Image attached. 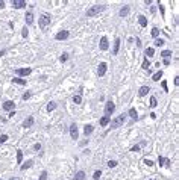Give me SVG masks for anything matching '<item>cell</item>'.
I'll return each instance as SVG.
<instances>
[{
  "instance_id": "cell-39",
  "label": "cell",
  "mask_w": 179,
  "mask_h": 180,
  "mask_svg": "<svg viewBox=\"0 0 179 180\" xmlns=\"http://www.w3.org/2000/svg\"><path fill=\"white\" fill-rule=\"evenodd\" d=\"M21 35L24 36V38H26V36L29 35V30H27V27H23V30H21Z\"/></svg>"
},
{
  "instance_id": "cell-44",
  "label": "cell",
  "mask_w": 179,
  "mask_h": 180,
  "mask_svg": "<svg viewBox=\"0 0 179 180\" xmlns=\"http://www.w3.org/2000/svg\"><path fill=\"white\" fill-rule=\"evenodd\" d=\"M131 150H132V151H138V150H140V145H134Z\"/></svg>"
},
{
  "instance_id": "cell-34",
  "label": "cell",
  "mask_w": 179,
  "mask_h": 180,
  "mask_svg": "<svg viewBox=\"0 0 179 180\" xmlns=\"http://www.w3.org/2000/svg\"><path fill=\"white\" fill-rule=\"evenodd\" d=\"M161 55H163V56H164V58L167 59V58H169V56H171V50H164V52H163V53H161Z\"/></svg>"
},
{
  "instance_id": "cell-20",
  "label": "cell",
  "mask_w": 179,
  "mask_h": 180,
  "mask_svg": "<svg viewBox=\"0 0 179 180\" xmlns=\"http://www.w3.org/2000/svg\"><path fill=\"white\" fill-rule=\"evenodd\" d=\"M158 164H159V166H163V165H170V162H169V159H167V157L159 156V157H158Z\"/></svg>"
},
{
  "instance_id": "cell-1",
  "label": "cell",
  "mask_w": 179,
  "mask_h": 180,
  "mask_svg": "<svg viewBox=\"0 0 179 180\" xmlns=\"http://www.w3.org/2000/svg\"><path fill=\"white\" fill-rule=\"evenodd\" d=\"M105 9H106L105 5H94V6H91L88 11H86V15H88V17H94V15H97L99 12H102V11H105Z\"/></svg>"
},
{
  "instance_id": "cell-8",
  "label": "cell",
  "mask_w": 179,
  "mask_h": 180,
  "mask_svg": "<svg viewBox=\"0 0 179 180\" xmlns=\"http://www.w3.org/2000/svg\"><path fill=\"white\" fill-rule=\"evenodd\" d=\"M14 73H15L17 76H29L32 73V70L31 68H17Z\"/></svg>"
},
{
  "instance_id": "cell-38",
  "label": "cell",
  "mask_w": 179,
  "mask_h": 180,
  "mask_svg": "<svg viewBox=\"0 0 179 180\" xmlns=\"http://www.w3.org/2000/svg\"><path fill=\"white\" fill-rule=\"evenodd\" d=\"M46 179H47V171H43V173H41V176H39V179H38V180H46Z\"/></svg>"
},
{
  "instance_id": "cell-10",
  "label": "cell",
  "mask_w": 179,
  "mask_h": 180,
  "mask_svg": "<svg viewBox=\"0 0 179 180\" xmlns=\"http://www.w3.org/2000/svg\"><path fill=\"white\" fill-rule=\"evenodd\" d=\"M70 136H71L73 139H78L79 130H78V126H76V124H71V126H70Z\"/></svg>"
},
{
  "instance_id": "cell-49",
  "label": "cell",
  "mask_w": 179,
  "mask_h": 180,
  "mask_svg": "<svg viewBox=\"0 0 179 180\" xmlns=\"http://www.w3.org/2000/svg\"><path fill=\"white\" fill-rule=\"evenodd\" d=\"M5 53H6V52H5V50H2V52H0V56H3Z\"/></svg>"
},
{
  "instance_id": "cell-36",
  "label": "cell",
  "mask_w": 179,
  "mask_h": 180,
  "mask_svg": "<svg viewBox=\"0 0 179 180\" xmlns=\"http://www.w3.org/2000/svg\"><path fill=\"white\" fill-rule=\"evenodd\" d=\"M163 44H164V39H155V46H158V47H161V46H163Z\"/></svg>"
},
{
  "instance_id": "cell-11",
  "label": "cell",
  "mask_w": 179,
  "mask_h": 180,
  "mask_svg": "<svg viewBox=\"0 0 179 180\" xmlns=\"http://www.w3.org/2000/svg\"><path fill=\"white\" fill-rule=\"evenodd\" d=\"M14 109H15V103L12 100H8L3 103V111H14Z\"/></svg>"
},
{
  "instance_id": "cell-27",
  "label": "cell",
  "mask_w": 179,
  "mask_h": 180,
  "mask_svg": "<svg viewBox=\"0 0 179 180\" xmlns=\"http://www.w3.org/2000/svg\"><path fill=\"white\" fill-rule=\"evenodd\" d=\"M17 162H18V164L23 162V151L21 150H17Z\"/></svg>"
},
{
  "instance_id": "cell-42",
  "label": "cell",
  "mask_w": 179,
  "mask_h": 180,
  "mask_svg": "<svg viewBox=\"0 0 179 180\" xmlns=\"http://www.w3.org/2000/svg\"><path fill=\"white\" fill-rule=\"evenodd\" d=\"M161 86H163V89L165 92H169V88H167V82L165 80H163V83H161Z\"/></svg>"
},
{
  "instance_id": "cell-6",
  "label": "cell",
  "mask_w": 179,
  "mask_h": 180,
  "mask_svg": "<svg viewBox=\"0 0 179 180\" xmlns=\"http://www.w3.org/2000/svg\"><path fill=\"white\" fill-rule=\"evenodd\" d=\"M106 68H108L106 62H100V64H99V68H97V76H99V77L105 76V73H106Z\"/></svg>"
},
{
  "instance_id": "cell-7",
  "label": "cell",
  "mask_w": 179,
  "mask_h": 180,
  "mask_svg": "<svg viewBox=\"0 0 179 180\" xmlns=\"http://www.w3.org/2000/svg\"><path fill=\"white\" fill-rule=\"evenodd\" d=\"M99 47H100V50H108L109 48V41H108V38L106 36H102L100 38V44H99Z\"/></svg>"
},
{
  "instance_id": "cell-45",
  "label": "cell",
  "mask_w": 179,
  "mask_h": 180,
  "mask_svg": "<svg viewBox=\"0 0 179 180\" xmlns=\"http://www.w3.org/2000/svg\"><path fill=\"white\" fill-rule=\"evenodd\" d=\"M33 148H35V150H39V148H41V144H35V145H33Z\"/></svg>"
},
{
  "instance_id": "cell-13",
  "label": "cell",
  "mask_w": 179,
  "mask_h": 180,
  "mask_svg": "<svg viewBox=\"0 0 179 180\" xmlns=\"http://www.w3.org/2000/svg\"><path fill=\"white\" fill-rule=\"evenodd\" d=\"M33 121H35V120H33V117H27L26 120L23 121V127H24V129H29V127L33 124Z\"/></svg>"
},
{
  "instance_id": "cell-14",
  "label": "cell",
  "mask_w": 179,
  "mask_h": 180,
  "mask_svg": "<svg viewBox=\"0 0 179 180\" xmlns=\"http://www.w3.org/2000/svg\"><path fill=\"white\" fill-rule=\"evenodd\" d=\"M118 48H120V38H115L114 39V47H112V55H117Z\"/></svg>"
},
{
  "instance_id": "cell-41",
  "label": "cell",
  "mask_w": 179,
  "mask_h": 180,
  "mask_svg": "<svg viewBox=\"0 0 179 180\" xmlns=\"http://www.w3.org/2000/svg\"><path fill=\"white\" fill-rule=\"evenodd\" d=\"M5 141H8V135H2L0 136V144H3Z\"/></svg>"
},
{
  "instance_id": "cell-23",
  "label": "cell",
  "mask_w": 179,
  "mask_h": 180,
  "mask_svg": "<svg viewBox=\"0 0 179 180\" xmlns=\"http://www.w3.org/2000/svg\"><path fill=\"white\" fill-rule=\"evenodd\" d=\"M129 115H131V118H132V120H137V118H138V114H137V111H135V108H131L129 109Z\"/></svg>"
},
{
  "instance_id": "cell-30",
  "label": "cell",
  "mask_w": 179,
  "mask_h": 180,
  "mask_svg": "<svg viewBox=\"0 0 179 180\" xmlns=\"http://www.w3.org/2000/svg\"><path fill=\"white\" fill-rule=\"evenodd\" d=\"M150 106H152V108H156V106H158L156 97H150Z\"/></svg>"
},
{
  "instance_id": "cell-19",
  "label": "cell",
  "mask_w": 179,
  "mask_h": 180,
  "mask_svg": "<svg viewBox=\"0 0 179 180\" xmlns=\"http://www.w3.org/2000/svg\"><path fill=\"white\" fill-rule=\"evenodd\" d=\"M138 23H140L141 27H146L147 26V18L144 15H138Z\"/></svg>"
},
{
  "instance_id": "cell-18",
  "label": "cell",
  "mask_w": 179,
  "mask_h": 180,
  "mask_svg": "<svg viewBox=\"0 0 179 180\" xmlns=\"http://www.w3.org/2000/svg\"><path fill=\"white\" fill-rule=\"evenodd\" d=\"M12 83H15V85H21V86H26V80H24V79H20V77H14V79H12Z\"/></svg>"
},
{
  "instance_id": "cell-21",
  "label": "cell",
  "mask_w": 179,
  "mask_h": 180,
  "mask_svg": "<svg viewBox=\"0 0 179 180\" xmlns=\"http://www.w3.org/2000/svg\"><path fill=\"white\" fill-rule=\"evenodd\" d=\"M73 180H85V173L84 171H78L76 174H74Z\"/></svg>"
},
{
  "instance_id": "cell-35",
  "label": "cell",
  "mask_w": 179,
  "mask_h": 180,
  "mask_svg": "<svg viewBox=\"0 0 179 180\" xmlns=\"http://www.w3.org/2000/svg\"><path fill=\"white\" fill-rule=\"evenodd\" d=\"M67 59H68V53H62V55H61V58H59L61 62H65Z\"/></svg>"
},
{
  "instance_id": "cell-50",
  "label": "cell",
  "mask_w": 179,
  "mask_h": 180,
  "mask_svg": "<svg viewBox=\"0 0 179 180\" xmlns=\"http://www.w3.org/2000/svg\"><path fill=\"white\" fill-rule=\"evenodd\" d=\"M9 180H20L18 177H12V179H9Z\"/></svg>"
},
{
  "instance_id": "cell-28",
  "label": "cell",
  "mask_w": 179,
  "mask_h": 180,
  "mask_svg": "<svg viewBox=\"0 0 179 180\" xmlns=\"http://www.w3.org/2000/svg\"><path fill=\"white\" fill-rule=\"evenodd\" d=\"M73 102L76 103V104H80V103H82V97H80V94L74 95V97H73Z\"/></svg>"
},
{
  "instance_id": "cell-17",
  "label": "cell",
  "mask_w": 179,
  "mask_h": 180,
  "mask_svg": "<svg viewBox=\"0 0 179 180\" xmlns=\"http://www.w3.org/2000/svg\"><path fill=\"white\" fill-rule=\"evenodd\" d=\"M109 123H111V120H109V117H102L100 118V121H99V124L102 126V127H106Z\"/></svg>"
},
{
  "instance_id": "cell-12",
  "label": "cell",
  "mask_w": 179,
  "mask_h": 180,
  "mask_svg": "<svg viewBox=\"0 0 179 180\" xmlns=\"http://www.w3.org/2000/svg\"><path fill=\"white\" fill-rule=\"evenodd\" d=\"M149 92H150V88L149 86H141L138 89V95H140V97H144V95H147Z\"/></svg>"
},
{
  "instance_id": "cell-2",
  "label": "cell",
  "mask_w": 179,
  "mask_h": 180,
  "mask_svg": "<svg viewBox=\"0 0 179 180\" xmlns=\"http://www.w3.org/2000/svg\"><path fill=\"white\" fill-rule=\"evenodd\" d=\"M38 24H39V27H41V30H46L49 27V24H50V15L49 14H43L41 17H39V20H38Z\"/></svg>"
},
{
  "instance_id": "cell-26",
  "label": "cell",
  "mask_w": 179,
  "mask_h": 180,
  "mask_svg": "<svg viewBox=\"0 0 179 180\" xmlns=\"http://www.w3.org/2000/svg\"><path fill=\"white\" fill-rule=\"evenodd\" d=\"M56 106H58V104H56V102H50V103L47 104V111H49V112L55 111V109H56Z\"/></svg>"
},
{
  "instance_id": "cell-48",
  "label": "cell",
  "mask_w": 179,
  "mask_h": 180,
  "mask_svg": "<svg viewBox=\"0 0 179 180\" xmlns=\"http://www.w3.org/2000/svg\"><path fill=\"white\" fill-rule=\"evenodd\" d=\"M175 85H176V86L179 85V77H175Z\"/></svg>"
},
{
  "instance_id": "cell-24",
  "label": "cell",
  "mask_w": 179,
  "mask_h": 180,
  "mask_svg": "<svg viewBox=\"0 0 179 180\" xmlns=\"http://www.w3.org/2000/svg\"><path fill=\"white\" fill-rule=\"evenodd\" d=\"M161 76H163V71L159 70V71H156V73H155V74L152 76V80H153V82H158L159 79H161Z\"/></svg>"
},
{
  "instance_id": "cell-37",
  "label": "cell",
  "mask_w": 179,
  "mask_h": 180,
  "mask_svg": "<svg viewBox=\"0 0 179 180\" xmlns=\"http://www.w3.org/2000/svg\"><path fill=\"white\" fill-rule=\"evenodd\" d=\"M144 164H146L147 166H153V160H150V159H147V157H146V159H144Z\"/></svg>"
},
{
  "instance_id": "cell-43",
  "label": "cell",
  "mask_w": 179,
  "mask_h": 180,
  "mask_svg": "<svg viewBox=\"0 0 179 180\" xmlns=\"http://www.w3.org/2000/svg\"><path fill=\"white\" fill-rule=\"evenodd\" d=\"M29 97H31V92H29V91H26L24 94H23V100H27Z\"/></svg>"
},
{
  "instance_id": "cell-25",
  "label": "cell",
  "mask_w": 179,
  "mask_h": 180,
  "mask_svg": "<svg viewBox=\"0 0 179 180\" xmlns=\"http://www.w3.org/2000/svg\"><path fill=\"white\" fill-rule=\"evenodd\" d=\"M26 23L27 24H32L33 23V14L32 12H27L26 14Z\"/></svg>"
},
{
  "instance_id": "cell-3",
  "label": "cell",
  "mask_w": 179,
  "mask_h": 180,
  "mask_svg": "<svg viewBox=\"0 0 179 180\" xmlns=\"http://www.w3.org/2000/svg\"><path fill=\"white\" fill-rule=\"evenodd\" d=\"M125 120H126V117L122 114V115H118L117 118H114V120L111 121V129H117V127H120L125 123Z\"/></svg>"
},
{
  "instance_id": "cell-4",
  "label": "cell",
  "mask_w": 179,
  "mask_h": 180,
  "mask_svg": "<svg viewBox=\"0 0 179 180\" xmlns=\"http://www.w3.org/2000/svg\"><path fill=\"white\" fill-rule=\"evenodd\" d=\"M68 36H70V32H68V30H59L56 33L55 39H58V41H64V39H67Z\"/></svg>"
},
{
  "instance_id": "cell-5",
  "label": "cell",
  "mask_w": 179,
  "mask_h": 180,
  "mask_svg": "<svg viewBox=\"0 0 179 180\" xmlns=\"http://www.w3.org/2000/svg\"><path fill=\"white\" fill-rule=\"evenodd\" d=\"M114 109H115V104L112 102H106V104H105V117H109L114 112Z\"/></svg>"
},
{
  "instance_id": "cell-29",
  "label": "cell",
  "mask_w": 179,
  "mask_h": 180,
  "mask_svg": "<svg viewBox=\"0 0 179 180\" xmlns=\"http://www.w3.org/2000/svg\"><path fill=\"white\" fill-rule=\"evenodd\" d=\"M141 67H143L144 70H149V67H150V62H149V61H147V58L143 61V65H141Z\"/></svg>"
},
{
  "instance_id": "cell-47",
  "label": "cell",
  "mask_w": 179,
  "mask_h": 180,
  "mask_svg": "<svg viewBox=\"0 0 179 180\" xmlns=\"http://www.w3.org/2000/svg\"><path fill=\"white\" fill-rule=\"evenodd\" d=\"M163 64H164V65H170V61H169V59H164Z\"/></svg>"
},
{
  "instance_id": "cell-16",
  "label": "cell",
  "mask_w": 179,
  "mask_h": 180,
  "mask_svg": "<svg viewBox=\"0 0 179 180\" xmlns=\"http://www.w3.org/2000/svg\"><path fill=\"white\" fill-rule=\"evenodd\" d=\"M93 130H94V127L91 126V124H85V127H84V133H85V136L91 135V133H93Z\"/></svg>"
},
{
  "instance_id": "cell-15",
  "label": "cell",
  "mask_w": 179,
  "mask_h": 180,
  "mask_svg": "<svg viewBox=\"0 0 179 180\" xmlns=\"http://www.w3.org/2000/svg\"><path fill=\"white\" fill-rule=\"evenodd\" d=\"M129 11H131V8H129V5H126V6H123L122 9H120V12H118V15L120 17H126L129 14Z\"/></svg>"
},
{
  "instance_id": "cell-40",
  "label": "cell",
  "mask_w": 179,
  "mask_h": 180,
  "mask_svg": "<svg viewBox=\"0 0 179 180\" xmlns=\"http://www.w3.org/2000/svg\"><path fill=\"white\" fill-rule=\"evenodd\" d=\"M108 166H109V168L117 166V162H115V160H109V162H108Z\"/></svg>"
},
{
  "instance_id": "cell-22",
  "label": "cell",
  "mask_w": 179,
  "mask_h": 180,
  "mask_svg": "<svg viewBox=\"0 0 179 180\" xmlns=\"http://www.w3.org/2000/svg\"><path fill=\"white\" fill-rule=\"evenodd\" d=\"M33 165V160H27L26 164H21V171H26L27 168H31Z\"/></svg>"
},
{
  "instance_id": "cell-32",
  "label": "cell",
  "mask_w": 179,
  "mask_h": 180,
  "mask_svg": "<svg viewBox=\"0 0 179 180\" xmlns=\"http://www.w3.org/2000/svg\"><path fill=\"white\" fill-rule=\"evenodd\" d=\"M150 33H152V36H153V38H156V36L159 35V30H158V27H153Z\"/></svg>"
},
{
  "instance_id": "cell-46",
  "label": "cell",
  "mask_w": 179,
  "mask_h": 180,
  "mask_svg": "<svg viewBox=\"0 0 179 180\" xmlns=\"http://www.w3.org/2000/svg\"><path fill=\"white\" fill-rule=\"evenodd\" d=\"M5 8V2H3V0H0V9H3Z\"/></svg>"
},
{
  "instance_id": "cell-33",
  "label": "cell",
  "mask_w": 179,
  "mask_h": 180,
  "mask_svg": "<svg viewBox=\"0 0 179 180\" xmlns=\"http://www.w3.org/2000/svg\"><path fill=\"white\" fill-rule=\"evenodd\" d=\"M102 176V171L100 170H97V171H94V174H93V177H94V180H99V177Z\"/></svg>"
},
{
  "instance_id": "cell-9",
  "label": "cell",
  "mask_w": 179,
  "mask_h": 180,
  "mask_svg": "<svg viewBox=\"0 0 179 180\" xmlns=\"http://www.w3.org/2000/svg\"><path fill=\"white\" fill-rule=\"evenodd\" d=\"M26 0H12V6L15 9H21V8H26Z\"/></svg>"
},
{
  "instance_id": "cell-31",
  "label": "cell",
  "mask_w": 179,
  "mask_h": 180,
  "mask_svg": "<svg viewBox=\"0 0 179 180\" xmlns=\"http://www.w3.org/2000/svg\"><path fill=\"white\" fill-rule=\"evenodd\" d=\"M155 55V50L152 48V47H147V50H146V56H153Z\"/></svg>"
}]
</instances>
